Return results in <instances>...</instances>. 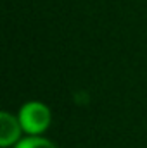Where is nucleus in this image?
<instances>
[{
	"mask_svg": "<svg viewBox=\"0 0 147 148\" xmlns=\"http://www.w3.org/2000/svg\"><path fill=\"white\" fill-rule=\"evenodd\" d=\"M19 122L24 133L37 136L43 133L50 124V110L40 102H28L19 110Z\"/></svg>",
	"mask_w": 147,
	"mask_h": 148,
	"instance_id": "obj_1",
	"label": "nucleus"
},
{
	"mask_svg": "<svg viewBox=\"0 0 147 148\" xmlns=\"http://www.w3.org/2000/svg\"><path fill=\"white\" fill-rule=\"evenodd\" d=\"M23 127L19 119H16L14 115H10L9 112H2L0 114V145L3 148L14 145L19 140Z\"/></svg>",
	"mask_w": 147,
	"mask_h": 148,
	"instance_id": "obj_2",
	"label": "nucleus"
},
{
	"mask_svg": "<svg viewBox=\"0 0 147 148\" xmlns=\"http://www.w3.org/2000/svg\"><path fill=\"white\" fill-rule=\"evenodd\" d=\"M14 148H55V145L45 138L40 136H30L26 140H21Z\"/></svg>",
	"mask_w": 147,
	"mask_h": 148,
	"instance_id": "obj_3",
	"label": "nucleus"
}]
</instances>
